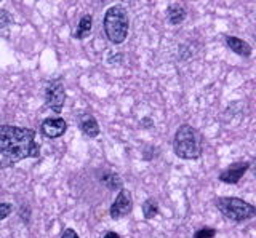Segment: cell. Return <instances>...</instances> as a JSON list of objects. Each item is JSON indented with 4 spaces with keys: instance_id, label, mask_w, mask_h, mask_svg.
I'll use <instances>...</instances> for the list:
<instances>
[{
    "instance_id": "cell-20",
    "label": "cell",
    "mask_w": 256,
    "mask_h": 238,
    "mask_svg": "<svg viewBox=\"0 0 256 238\" xmlns=\"http://www.w3.org/2000/svg\"><path fill=\"white\" fill-rule=\"evenodd\" d=\"M102 238H122V237H120L118 234H116V232H112V230H109V232L104 234Z\"/></svg>"
},
{
    "instance_id": "cell-15",
    "label": "cell",
    "mask_w": 256,
    "mask_h": 238,
    "mask_svg": "<svg viewBox=\"0 0 256 238\" xmlns=\"http://www.w3.org/2000/svg\"><path fill=\"white\" fill-rule=\"evenodd\" d=\"M216 235V230L212 227H204L198 229L197 232L194 234V238H213Z\"/></svg>"
},
{
    "instance_id": "cell-1",
    "label": "cell",
    "mask_w": 256,
    "mask_h": 238,
    "mask_svg": "<svg viewBox=\"0 0 256 238\" xmlns=\"http://www.w3.org/2000/svg\"><path fill=\"white\" fill-rule=\"evenodd\" d=\"M36 130L14 125H0V166L18 163L24 158H38L40 147L36 142Z\"/></svg>"
},
{
    "instance_id": "cell-11",
    "label": "cell",
    "mask_w": 256,
    "mask_h": 238,
    "mask_svg": "<svg viewBox=\"0 0 256 238\" xmlns=\"http://www.w3.org/2000/svg\"><path fill=\"white\" fill-rule=\"evenodd\" d=\"M166 19L170 24L178 26L184 19H186V10H184L181 5L173 3V5L168 6V10H166Z\"/></svg>"
},
{
    "instance_id": "cell-19",
    "label": "cell",
    "mask_w": 256,
    "mask_h": 238,
    "mask_svg": "<svg viewBox=\"0 0 256 238\" xmlns=\"http://www.w3.org/2000/svg\"><path fill=\"white\" fill-rule=\"evenodd\" d=\"M61 238H80V237L77 235V232H76L74 229H66L61 234Z\"/></svg>"
},
{
    "instance_id": "cell-13",
    "label": "cell",
    "mask_w": 256,
    "mask_h": 238,
    "mask_svg": "<svg viewBox=\"0 0 256 238\" xmlns=\"http://www.w3.org/2000/svg\"><path fill=\"white\" fill-rule=\"evenodd\" d=\"M92 24H93L92 16H90V14H85V16L80 19V22H78V27L74 32V37L78 38V40H82V38L88 37V35H90V32H92Z\"/></svg>"
},
{
    "instance_id": "cell-9",
    "label": "cell",
    "mask_w": 256,
    "mask_h": 238,
    "mask_svg": "<svg viewBox=\"0 0 256 238\" xmlns=\"http://www.w3.org/2000/svg\"><path fill=\"white\" fill-rule=\"evenodd\" d=\"M78 128L82 130V133L88 138H96L100 134V126L96 118L90 114L80 115L78 117Z\"/></svg>"
},
{
    "instance_id": "cell-10",
    "label": "cell",
    "mask_w": 256,
    "mask_h": 238,
    "mask_svg": "<svg viewBox=\"0 0 256 238\" xmlns=\"http://www.w3.org/2000/svg\"><path fill=\"white\" fill-rule=\"evenodd\" d=\"M226 43H228V46H229L232 51L238 54V56L248 58L252 54V46L248 45L245 40H242V38L229 35V37H226Z\"/></svg>"
},
{
    "instance_id": "cell-2",
    "label": "cell",
    "mask_w": 256,
    "mask_h": 238,
    "mask_svg": "<svg viewBox=\"0 0 256 238\" xmlns=\"http://www.w3.org/2000/svg\"><path fill=\"white\" fill-rule=\"evenodd\" d=\"M173 149L176 157L182 160H197L202 155V142L196 128L190 125H181L174 133Z\"/></svg>"
},
{
    "instance_id": "cell-12",
    "label": "cell",
    "mask_w": 256,
    "mask_h": 238,
    "mask_svg": "<svg viewBox=\"0 0 256 238\" xmlns=\"http://www.w3.org/2000/svg\"><path fill=\"white\" fill-rule=\"evenodd\" d=\"M101 184L112 190V192H116V190H120L124 186V181L122 178L118 176V174L116 173H106V174H102V178H101Z\"/></svg>"
},
{
    "instance_id": "cell-4",
    "label": "cell",
    "mask_w": 256,
    "mask_h": 238,
    "mask_svg": "<svg viewBox=\"0 0 256 238\" xmlns=\"http://www.w3.org/2000/svg\"><path fill=\"white\" fill-rule=\"evenodd\" d=\"M214 205H216V208L232 222H244V221L252 219L256 214L253 205L236 197H220L214 200Z\"/></svg>"
},
{
    "instance_id": "cell-17",
    "label": "cell",
    "mask_w": 256,
    "mask_h": 238,
    "mask_svg": "<svg viewBox=\"0 0 256 238\" xmlns=\"http://www.w3.org/2000/svg\"><path fill=\"white\" fill-rule=\"evenodd\" d=\"M20 216L22 219L24 224H29V219H30V208L28 205H22L20 208Z\"/></svg>"
},
{
    "instance_id": "cell-18",
    "label": "cell",
    "mask_w": 256,
    "mask_h": 238,
    "mask_svg": "<svg viewBox=\"0 0 256 238\" xmlns=\"http://www.w3.org/2000/svg\"><path fill=\"white\" fill-rule=\"evenodd\" d=\"M10 22H12V18H10V14H8V11H5V10L0 11V29L6 27Z\"/></svg>"
},
{
    "instance_id": "cell-14",
    "label": "cell",
    "mask_w": 256,
    "mask_h": 238,
    "mask_svg": "<svg viewBox=\"0 0 256 238\" xmlns=\"http://www.w3.org/2000/svg\"><path fill=\"white\" fill-rule=\"evenodd\" d=\"M157 213H158V203L156 198H148L146 202L142 203V214H144V218L146 219H154L157 216Z\"/></svg>"
},
{
    "instance_id": "cell-5",
    "label": "cell",
    "mask_w": 256,
    "mask_h": 238,
    "mask_svg": "<svg viewBox=\"0 0 256 238\" xmlns=\"http://www.w3.org/2000/svg\"><path fill=\"white\" fill-rule=\"evenodd\" d=\"M64 101H66V91H64V85L60 78L50 82L45 88V102L48 109H52L53 112L60 114L64 107Z\"/></svg>"
},
{
    "instance_id": "cell-16",
    "label": "cell",
    "mask_w": 256,
    "mask_h": 238,
    "mask_svg": "<svg viewBox=\"0 0 256 238\" xmlns=\"http://www.w3.org/2000/svg\"><path fill=\"white\" fill-rule=\"evenodd\" d=\"M13 211V205L12 203H0V221H4L8 218Z\"/></svg>"
},
{
    "instance_id": "cell-6",
    "label": "cell",
    "mask_w": 256,
    "mask_h": 238,
    "mask_svg": "<svg viewBox=\"0 0 256 238\" xmlns=\"http://www.w3.org/2000/svg\"><path fill=\"white\" fill-rule=\"evenodd\" d=\"M133 210V197L132 194L125 189H120V194L116 197L114 203H112L109 214L112 219H120L125 218L126 214H130Z\"/></svg>"
},
{
    "instance_id": "cell-3",
    "label": "cell",
    "mask_w": 256,
    "mask_h": 238,
    "mask_svg": "<svg viewBox=\"0 0 256 238\" xmlns=\"http://www.w3.org/2000/svg\"><path fill=\"white\" fill-rule=\"evenodd\" d=\"M104 32L108 38L116 45H120L126 40L128 37V27H130V21H128V13L124 6L114 5L104 14Z\"/></svg>"
},
{
    "instance_id": "cell-7",
    "label": "cell",
    "mask_w": 256,
    "mask_h": 238,
    "mask_svg": "<svg viewBox=\"0 0 256 238\" xmlns=\"http://www.w3.org/2000/svg\"><path fill=\"white\" fill-rule=\"evenodd\" d=\"M250 168V163L248 162H238V163H232L229 165L226 170L220 174V181L224 184H237V182L244 178V174Z\"/></svg>"
},
{
    "instance_id": "cell-8",
    "label": "cell",
    "mask_w": 256,
    "mask_h": 238,
    "mask_svg": "<svg viewBox=\"0 0 256 238\" xmlns=\"http://www.w3.org/2000/svg\"><path fill=\"white\" fill-rule=\"evenodd\" d=\"M68 130V123L64 122V118H46V120L42 122V126H40V131H42L44 136L50 138V139H56L61 138Z\"/></svg>"
}]
</instances>
